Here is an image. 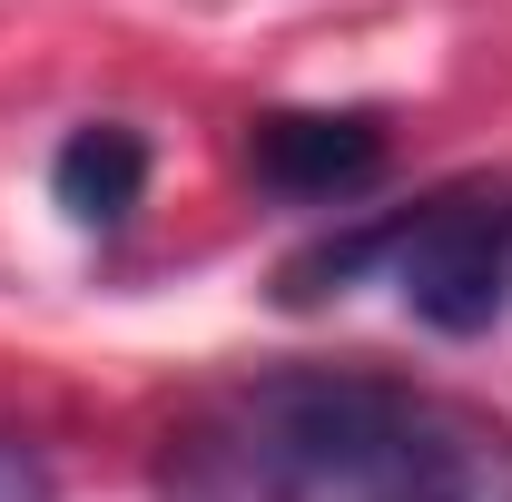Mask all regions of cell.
Wrapping results in <instances>:
<instances>
[{"label":"cell","instance_id":"cell-4","mask_svg":"<svg viewBox=\"0 0 512 502\" xmlns=\"http://www.w3.org/2000/svg\"><path fill=\"white\" fill-rule=\"evenodd\" d=\"M148 188V138L138 128H79L60 158H50V197H60L79 227H119Z\"/></svg>","mask_w":512,"mask_h":502},{"label":"cell","instance_id":"cell-1","mask_svg":"<svg viewBox=\"0 0 512 502\" xmlns=\"http://www.w3.org/2000/svg\"><path fill=\"white\" fill-rule=\"evenodd\" d=\"M217 502H512V424L365 365L266 375L207 443Z\"/></svg>","mask_w":512,"mask_h":502},{"label":"cell","instance_id":"cell-3","mask_svg":"<svg viewBox=\"0 0 512 502\" xmlns=\"http://www.w3.org/2000/svg\"><path fill=\"white\" fill-rule=\"evenodd\" d=\"M247 168H256V188H276V197L335 207V197L384 178V128L375 119H325V109H286V119H256Z\"/></svg>","mask_w":512,"mask_h":502},{"label":"cell","instance_id":"cell-2","mask_svg":"<svg viewBox=\"0 0 512 502\" xmlns=\"http://www.w3.org/2000/svg\"><path fill=\"white\" fill-rule=\"evenodd\" d=\"M375 266L404 306L424 315L434 335H483L512 296V188H444L384 227H355L335 247L296 256L286 266V296H325V286H355Z\"/></svg>","mask_w":512,"mask_h":502},{"label":"cell","instance_id":"cell-5","mask_svg":"<svg viewBox=\"0 0 512 502\" xmlns=\"http://www.w3.org/2000/svg\"><path fill=\"white\" fill-rule=\"evenodd\" d=\"M0 502H50V473H40L20 443H0Z\"/></svg>","mask_w":512,"mask_h":502}]
</instances>
